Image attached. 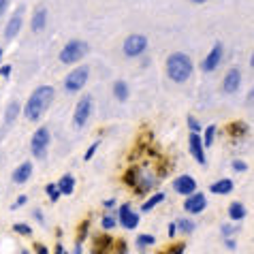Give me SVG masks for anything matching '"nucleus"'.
Masks as SVG:
<instances>
[{
	"label": "nucleus",
	"mask_w": 254,
	"mask_h": 254,
	"mask_svg": "<svg viewBox=\"0 0 254 254\" xmlns=\"http://www.w3.org/2000/svg\"><path fill=\"white\" fill-rule=\"evenodd\" d=\"M6 6H9V0H0V17H2V15H4Z\"/></svg>",
	"instance_id": "40"
},
{
	"label": "nucleus",
	"mask_w": 254,
	"mask_h": 254,
	"mask_svg": "<svg viewBox=\"0 0 254 254\" xmlns=\"http://www.w3.org/2000/svg\"><path fill=\"white\" fill-rule=\"evenodd\" d=\"M152 244H156V237L154 235H139L137 237V248L139 250H143V248H147V246H152Z\"/></svg>",
	"instance_id": "27"
},
{
	"label": "nucleus",
	"mask_w": 254,
	"mask_h": 254,
	"mask_svg": "<svg viewBox=\"0 0 254 254\" xmlns=\"http://www.w3.org/2000/svg\"><path fill=\"white\" fill-rule=\"evenodd\" d=\"M45 24H47V9H45V6H39V9L34 11L32 22H30L32 32H41L45 28Z\"/></svg>",
	"instance_id": "16"
},
{
	"label": "nucleus",
	"mask_w": 254,
	"mask_h": 254,
	"mask_svg": "<svg viewBox=\"0 0 254 254\" xmlns=\"http://www.w3.org/2000/svg\"><path fill=\"white\" fill-rule=\"evenodd\" d=\"M19 109H22V105H19V101H11L9 105H6V111H4V124L11 126L13 122H15V118L19 114Z\"/></svg>",
	"instance_id": "21"
},
{
	"label": "nucleus",
	"mask_w": 254,
	"mask_h": 254,
	"mask_svg": "<svg viewBox=\"0 0 254 254\" xmlns=\"http://www.w3.org/2000/svg\"><path fill=\"white\" fill-rule=\"evenodd\" d=\"M34 220H39V222H45V218H43V214H41L39 209H34Z\"/></svg>",
	"instance_id": "42"
},
{
	"label": "nucleus",
	"mask_w": 254,
	"mask_h": 254,
	"mask_svg": "<svg viewBox=\"0 0 254 254\" xmlns=\"http://www.w3.org/2000/svg\"><path fill=\"white\" fill-rule=\"evenodd\" d=\"M26 194H22V196H17V201L15 203H13V205H11V209H17V207H22V205H26Z\"/></svg>",
	"instance_id": "36"
},
{
	"label": "nucleus",
	"mask_w": 254,
	"mask_h": 254,
	"mask_svg": "<svg viewBox=\"0 0 254 254\" xmlns=\"http://www.w3.org/2000/svg\"><path fill=\"white\" fill-rule=\"evenodd\" d=\"M13 229H15V233H19V235H32V229L28 227V224H24V222H17Z\"/></svg>",
	"instance_id": "31"
},
{
	"label": "nucleus",
	"mask_w": 254,
	"mask_h": 254,
	"mask_svg": "<svg viewBox=\"0 0 254 254\" xmlns=\"http://www.w3.org/2000/svg\"><path fill=\"white\" fill-rule=\"evenodd\" d=\"M56 254H66V252H64V248H62L60 244H58V248H56Z\"/></svg>",
	"instance_id": "47"
},
{
	"label": "nucleus",
	"mask_w": 254,
	"mask_h": 254,
	"mask_svg": "<svg viewBox=\"0 0 254 254\" xmlns=\"http://www.w3.org/2000/svg\"><path fill=\"white\" fill-rule=\"evenodd\" d=\"M207 207V199H205V194H203V192H196V190H194V192L192 194H188L186 196V201H184V209L188 211V214H201V211L203 209H205Z\"/></svg>",
	"instance_id": "8"
},
{
	"label": "nucleus",
	"mask_w": 254,
	"mask_h": 254,
	"mask_svg": "<svg viewBox=\"0 0 254 254\" xmlns=\"http://www.w3.org/2000/svg\"><path fill=\"white\" fill-rule=\"evenodd\" d=\"M246 214H248V211H246L244 203L235 201V203H231V205H229V218H231V220H244Z\"/></svg>",
	"instance_id": "22"
},
{
	"label": "nucleus",
	"mask_w": 254,
	"mask_h": 254,
	"mask_svg": "<svg viewBox=\"0 0 254 254\" xmlns=\"http://www.w3.org/2000/svg\"><path fill=\"white\" fill-rule=\"evenodd\" d=\"M45 192L49 194V201H52V203H56L60 199V190H58V186H56V184H47Z\"/></svg>",
	"instance_id": "28"
},
{
	"label": "nucleus",
	"mask_w": 254,
	"mask_h": 254,
	"mask_svg": "<svg viewBox=\"0 0 254 254\" xmlns=\"http://www.w3.org/2000/svg\"><path fill=\"white\" fill-rule=\"evenodd\" d=\"M188 126H190V132H201V124H199V120H194L192 116H188Z\"/></svg>",
	"instance_id": "33"
},
{
	"label": "nucleus",
	"mask_w": 254,
	"mask_h": 254,
	"mask_svg": "<svg viewBox=\"0 0 254 254\" xmlns=\"http://www.w3.org/2000/svg\"><path fill=\"white\" fill-rule=\"evenodd\" d=\"M220 62H222V45L220 43H216L214 47H211V52L205 56V60H203V70L205 73H214V70L220 66Z\"/></svg>",
	"instance_id": "12"
},
{
	"label": "nucleus",
	"mask_w": 254,
	"mask_h": 254,
	"mask_svg": "<svg viewBox=\"0 0 254 254\" xmlns=\"http://www.w3.org/2000/svg\"><path fill=\"white\" fill-rule=\"evenodd\" d=\"M22 254H30V252H28V250H22Z\"/></svg>",
	"instance_id": "49"
},
{
	"label": "nucleus",
	"mask_w": 254,
	"mask_h": 254,
	"mask_svg": "<svg viewBox=\"0 0 254 254\" xmlns=\"http://www.w3.org/2000/svg\"><path fill=\"white\" fill-rule=\"evenodd\" d=\"M37 254H49V250L45 248V246H41V244H37Z\"/></svg>",
	"instance_id": "43"
},
{
	"label": "nucleus",
	"mask_w": 254,
	"mask_h": 254,
	"mask_svg": "<svg viewBox=\"0 0 254 254\" xmlns=\"http://www.w3.org/2000/svg\"><path fill=\"white\" fill-rule=\"evenodd\" d=\"M231 233H235V227H231V224H224V227H222V235L229 237Z\"/></svg>",
	"instance_id": "37"
},
{
	"label": "nucleus",
	"mask_w": 254,
	"mask_h": 254,
	"mask_svg": "<svg viewBox=\"0 0 254 254\" xmlns=\"http://www.w3.org/2000/svg\"><path fill=\"white\" fill-rule=\"evenodd\" d=\"M49 143H52V132H49L47 126H41V128H37V132H34L32 139H30V152H32V156L39 158V160L47 158Z\"/></svg>",
	"instance_id": "4"
},
{
	"label": "nucleus",
	"mask_w": 254,
	"mask_h": 254,
	"mask_svg": "<svg viewBox=\"0 0 254 254\" xmlns=\"http://www.w3.org/2000/svg\"><path fill=\"white\" fill-rule=\"evenodd\" d=\"M239 86H242V73H239V68H231L227 75H224V81H222V90L227 94H233L237 92Z\"/></svg>",
	"instance_id": "13"
},
{
	"label": "nucleus",
	"mask_w": 254,
	"mask_h": 254,
	"mask_svg": "<svg viewBox=\"0 0 254 254\" xmlns=\"http://www.w3.org/2000/svg\"><path fill=\"white\" fill-rule=\"evenodd\" d=\"M105 207H116V199H107L105 201Z\"/></svg>",
	"instance_id": "45"
},
{
	"label": "nucleus",
	"mask_w": 254,
	"mask_h": 254,
	"mask_svg": "<svg viewBox=\"0 0 254 254\" xmlns=\"http://www.w3.org/2000/svg\"><path fill=\"white\" fill-rule=\"evenodd\" d=\"M167 75L169 79L175 81V83H184L190 79V75H192V60L188 58L186 54L182 52H175L167 58Z\"/></svg>",
	"instance_id": "2"
},
{
	"label": "nucleus",
	"mask_w": 254,
	"mask_h": 254,
	"mask_svg": "<svg viewBox=\"0 0 254 254\" xmlns=\"http://www.w3.org/2000/svg\"><path fill=\"white\" fill-rule=\"evenodd\" d=\"M88 49L90 47L86 41H79V39L68 41V43L60 49V62L62 64H75V62H79L81 58H86Z\"/></svg>",
	"instance_id": "3"
},
{
	"label": "nucleus",
	"mask_w": 254,
	"mask_h": 254,
	"mask_svg": "<svg viewBox=\"0 0 254 254\" xmlns=\"http://www.w3.org/2000/svg\"><path fill=\"white\" fill-rule=\"evenodd\" d=\"M98 145H101V141H94V143L88 147V152H86V156H83V160H92V156H94L96 150H98Z\"/></svg>",
	"instance_id": "32"
},
{
	"label": "nucleus",
	"mask_w": 254,
	"mask_h": 254,
	"mask_svg": "<svg viewBox=\"0 0 254 254\" xmlns=\"http://www.w3.org/2000/svg\"><path fill=\"white\" fill-rule=\"evenodd\" d=\"M114 252V239L111 237H96L92 254H111Z\"/></svg>",
	"instance_id": "18"
},
{
	"label": "nucleus",
	"mask_w": 254,
	"mask_h": 254,
	"mask_svg": "<svg viewBox=\"0 0 254 254\" xmlns=\"http://www.w3.org/2000/svg\"><path fill=\"white\" fill-rule=\"evenodd\" d=\"M194 4H203V2H207V0H192Z\"/></svg>",
	"instance_id": "48"
},
{
	"label": "nucleus",
	"mask_w": 254,
	"mask_h": 254,
	"mask_svg": "<svg viewBox=\"0 0 254 254\" xmlns=\"http://www.w3.org/2000/svg\"><path fill=\"white\" fill-rule=\"evenodd\" d=\"M175 233H178V227H175V222H171L169 224V237H173Z\"/></svg>",
	"instance_id": "41"
},
{
	"label": "nucleus",
	"mask_w": 254,
	"mask_h": 254,
	"mask_svg": "<svg viewBox=\"0 0 254 254\" xmlns=\"http://www.w3.org/2000/svg\"><path fill=\"white\" fill-rule=\"evenodd\" d=\"M175 227L180 229V233H184V235H190V233L194 231L196 224L190 220V218H180V222H175Z\"/></svg>",
	"instance_id": "25"
},
{
	"label": "nucleus",
	"mask_w": 254,
	"mask_h": 254,
	"mask_svg": "<svg viewBox=\"0 0 254 254\" xmlns=\"http://www.w3.org/2000/svg\"><path fill=\"white\" fill-rule=\"evenodd\" d=\"M114 96L120 103L128 101V86H126V81H116L114 83Z\"/></svg>",
	"instance_id": "23"
},
{
	"label": "nucleus",
	"mask_w": 254,
	"mask_h": 254,
	"mask_svg": "<svg viewBox=\"0 0 254 254\" xmlns=\"http://www.w3.org/2000/svg\"><path fill=\"white\" fill-rule=\"evenodd\" d=\"M73 254H81V242H77V244H75V250H73Z\"/></svg>",
	"instance_id": "46"
},
{
	"label": "nucleus",
	"mask_w": 254,
	"mask_h": 254,
	"mask_svg": "<svg viewBox=\"0 0 254 254\" xmlns=\"http://www.w3.org/2000/svg\"><path fill=\"white\" fill-rule=\"evenodd\" d=\"M116 224H118V220H116L114 216H105V218H103V222H101V227H103L105 231H111V229L116 227Z\"/></svg>",
	"instance_id": "30"
},
{
	"label": "nucleus",
	"mask_w": 254,
	"mask_h": 254,
	"mask_svg": "<svg viewBox=\"0 0 254 254\" xmlns=\"http://www.w3.org/2000/svg\"><path fill=\"white\" fill-rule=\"evenodd\" d=\"M154 184H156V180L152 178V175H147V173H141L139 171V178H137V184H135V190L139 194H145L147 190H152Z\"/></svg>",
	"instance_id": "17"
},
{
	"label": "nucleus",
	"mask_w": 254,
	"mask_h": 254,
	"mask_svg": "<svg viewBox=\"0 0 254 254\" xmlns=\"http://www.w3.org/2000/svg\"><path fill=\"white\" fill-rule=\"evenodd\" d=\"M173 188H175V192L188 196L196 190V182H194V178H190V175H180V178L173 182Z\"/></svg>",
	"instance_id": "14"
},
{
	"label": "nucleus",
	"mask_w": 254,
	"mask_h": 254,
	"mask_svg": "<svg viewBox=\"0 0 254 254\" xmlns=\"http://www.w3.org/2000/svg\"><path fill=\"white\" fill-rule=\"evenodd\" d=\"M214 137H216V126L211 124L205 128V135H203V147H209V145H214Z\"/></svg>",
	"instance_id": "26"
},
{
	"label": "nucleus",
	"mask_w": 254,
	"mask_h": 254,
	"mask_svg": "<svg viewBox=\"0 0 254 254\" xmlns=\"http://www.w3.org/2000/svg\"><path fill=\"white\" fill-rule=\"evenodd\" d=\"M54 96H56V90L52 86H39L30 94V98L26 101V107H24L26 120H30V122H37V120H41V116H43L45 111L49 109V105H52Z\"/></svg>",
	"instance_id": "1"
},
{
	"label": "nucleus",
	"mask_w": 254,
	"mask_h": 254,
	"mask_svg": "<svg viewBox=\"0 0 254 254\" xmlns=\"http://www.w3.org/2000/svg\"><path fill=\"white\" fill-rule=\"evenodd\" d=\"M0 60H2V49H0Z\"/></svg>",
	"instance_id": "50"
},
{
	"label": "nucleus",
	"mask_w": 254,
	"mask_h": 254,
	"mask_svg": "<svg viewBox=\"0 0 254 254\" xmlns=\"http://www.w3.org/2000/svg\"><path fill=\"white\" fill-rule=\"evenodd\" d=\"M22 26H24V6H19V9L15 11V15L9 19V24H6V28H4V39L6 41L15 39L19 34V30H22Z\"/></svg>",
	"instance_id": "10"
},
{
	"label": "nucleus",
	"mask_w": 254,
	"mask_h": 254,
	"mask_svg": "<svg viewBox=\"0 0 254 254\" xmlns=\"http://www.w3.org/2000/svg\"><path fill=\"white\" fill-rule=\"evenodd\" d=\"M209 192L214 194H231L233 192V182L231 180H218L209 186Z\"/></svg>",
	"instance_id": "20"
},
{
	"label": "nucleus",
	"mask_w": 254,
	"mask_h": 254,
	"mask_svg": "<svg viewBox=\"0 0 254 254\" xmlns=\"http://www.w3.org/2000/svg\"><path fill=\"white\" fill-rule=\"evenodd\" d=\"M137 178H139V169H130V171L126 173L124 182H126V184H128V186L135 188V184H137Z\"/></svg>",
	"instance_id": "29"
},
{
	"label": "nucleus",
	"mask_w": 254,
	"mask_h": 254,
	"mask_svg": "<svg viewBox=\"0 0 254 254\" xmlns=\"http://www.w3.org/2000/svg\"><path fill=\"white\" fill-rule=\"evenodd\" d=\"M122 49H124V56L137 58V56H141L147 49V39L143 37V34H130V37L124 41Z\"/></svg>",
	"instance_id": "7"
},
{
	"label": "nucleus",
	"mask_w": 254,
	"mask_h": 254,
	"mask_svg": "<svg viewBox=\"0 0 254 254\" xmlns=\"http://www.w3.org/2000/svg\"><path fill=\"white\" fill-rule=\"evenodd\" d=\"M88 229H90V222H81V227H79V239H77V242H83V239L88 237Z\"/></svg>",
	"instance_id": "34"
},
{
	"label": "nucleus",
	"mask_w": 254,
	"mask_h": 254,
	"mask_svg": "<svg viewBox=\"0 0 254 254\" xmlns=\"http://www.w3.org/2000/svg\"><path fill=\"white\" fill-rule=\"evenodd\" d=\"M233 169H235V171H248V165L242 162V160H235L233 162Z\"/></svg>",
	"instance_id": "35"
},
{
	"label": "nucleus",
	"mask_w": 254,
	"mask_h": 254,
	"mask_svg": "<svg viewBox=\"0 0 254 254\" xmlns=\"http://www.w3.org/2000/svg\"><path fill=\"white\" fill-rule=\"evenodd\" d=\"M184 250H186V246L180 244V246H175V248L171 250V254H184Z\"/></svg>",
	"instance_id": "39"
},
{
	"label": "nucleus",
	"mask_w": 254,
	"mask_h": 254,
	"mask_svg": "<svg viewBox=\"0 0 254 254\" xmlns=\"http://www.w3.org/2000/svg\"><path fill=\"white\" fill-rule=\"evenodd\" d=\"M188 143H190V154H192V158L199 162V165H205V162H207V158H205V147H203V139H201L199 132H190Z\"/></svg>",
	"instance_id": "11"
},
{
	"label": "nucleus",
	"mask_w": 254,
	"mask_h": 254,
	"mask_svg": "<svg viewBox=\"0 0 254 254\" xmlns=\"http://www.w3.org/2000/svg\"><path fill=\"white\" fill-rule=\"evenodd\" d=\"M30 175H32V162L26 160L15 169V171H13L11 180H13V184H26V182L30 180Z\"/></svg>",
	"instance_id": "15"
},
{
	"label": "nucleus",
	"mask_w": 254,
	"mask_h": 254,
	"mask_svg": "<svg viewBox=\"0 0 254 254\" xmlns=\"http://www.w3.org/2000/svg\"><path fill=\"white\" fill-rule=\"evenodd\" d=\"M88 77H90V68L88 66H77L75 70L64 77V92L68 94H75L88 83Z\"/></svg>",
	"instance_id": "5"
},
{
	"label": "nucleus",
	"mask_w": 254,
	"mask_h": 254,
	"mask_svg": "<svg viewBox=\"0 0 254 254\" xmlns=\"http://www.w3.org/2000/svg\"><path fill=\"white\" fill-rule=\"evenodd\" d=\"M92 109H94V101H92V96H90V94H86L79 103H77V107H75V114H73L75 128H83V126L88 124L90 116H92Z\"/></svg>",
	"instance_id": "6"
},
{
	"label": "nucleus",
	"mask_w": 254,
	"mask_h": 254,
	"mask_svg": "<svg viewBox=\"0 0 254 254\" xmlns=\"http://www.w3.org/2000/svg\"><path fill=\"white\" fill-rule=\"evenodd\" d=\"M118 220H120V224H122L124 229H128V231L139 227V214L135 209H130V205H122V207H120Z\"/></svg>",
	"instance_id": "9"
},
{
	"label": "nucleus",
	"mask_w": 254,
	"mask_h": 254,
	"mask_svg": "<svg viewBox=\"0 0 254 254\" xmlns=\"http://www.w3.org/2000/svg\"><path fill=\"white\" fill-rule=\"evenodd\" d=\"M11 66L9 64H6V66H0V75H2V77H11Z\"/></svg>",
	"instance_id": "38"
},
{
	"label": "nucleus",
	"mask_w": 254,
	"mask_h": 254,
	"mask_svg": "<svg viewBox=\"0 0 254 254\" xmlns=\"http://www.w3.org/2000/svg\"><path fill=\"white\" fill-rule=\"evenodd\" d=\"M56 186H58L60 194H66L68 196V194H73V190H75V178L70 173H66V175H62L60 182Z\"/></svg>",
	"instance_id": "19"
},
{
	"label": "nucleus",
	"mask_w": 254,
	"mask_h": 254,
	"mask_svg": "<svg viewBox=\"0 0 254 254\" xmlns=\"http://www.w3.org/2000/svg\"><path fill=\"white\" fill-rule=\"evenodd\" d=\"M162 201H165V192H156V194H152L150 199L143 203V207H141V209H143V211H152V209L156 207L158 203H162Z\"/></svg>",
	"instance_id": "24"
},
{
	"label": "nucleus",
	"mask_w": 254,
	"mask_h": 254,
	"mask_svg": "<svg viewBox=\"0 0 254 254\" xmlns=\"http://www.w3.org/2000/svg\"><path fill=\"white\" fill-rule=\"evenodd\" d=\"M224 246H227L229 250H235V242H233V239H227V242H224Z\"/></svg>",
	"instance_id": "44"
}]
</instances>
